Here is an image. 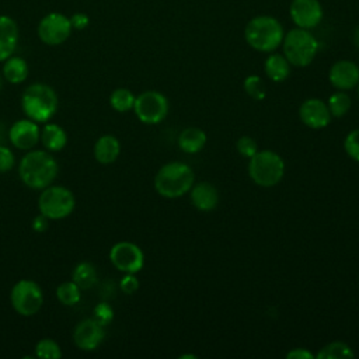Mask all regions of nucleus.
Listing matches in <instances>:
<instances>
[{"label":"nucleus","mask_w":359,"mask_h":359,"mask_svg":"<svg viewBox=\"0 0 359 359\" xmlns=\"http://www.w3.org/2000/svg\"><path fill=\"white\" fill-rule=\"evenodd\" d=\"M20 180L32 189H43L57 175L56 160L45 150H29L18 164Z\"/></svg>","instance_id":"nucleus-1"},{"label":"nucleus","mask_w":359,"mask_h":359,"mask_svg":"<svg viewBox=\"0 0 359 359\" xmlns=\"http://www.w3.org/2000/svg\"><path fill=\"white\" fill-rule=\"evenodd\" d=\"M195 184L192 168L181 161L164 164L154 177V188L158 195L172 199L189 192Z\"/></svg>","instance_id":"nucleus-2"},{"label":"nucleus","mask_w":359,"mask_h":359,"mask_svg":"<svg viewBox=\"0 0 359 359\" xmlns=\"http://www.w3.org/2000/svg\"><path fill=\"white\" fill-rule=\"evenodd\" d=\"M57 94L45 83H34L28 86L21 97V108L27 118L45 123L57 111Z\"/></svg>","instance_id":"nucleus-3"},{"label":"nucleus","mask_w":359,"mask_h":359,"mask_svg":"<svg viewBox=\"0 0 359 359\" xmlns=\"http://www.w3.org/2000/svg\"><path fill=\"white\" fill-rule=\"evenodd\" d=\"M247 43L259 52H272L283 41V28L280 22L271 15H259L252 18L245 29Z\"/></svg>","instance_id":"nucleus-4"},{"label":"nucleus","mask_w":359,"mask_h":359,"mask_svg":"<svg viewBox=\"0 0 359 359\" xmlns=\"http://www.w3.org/2000/svg\"><path fill=\"white\" fill-rule=\"evenodd\" d=\"M285 174L282 157L272 150H258L248 161V175L259 187H273L280 182Z\"/></svg>","instance_id":"nucleus-5"},{"label":"nucleus","mask_w":359,"mask_h":359,"mask_svg":"<svg viewBox=\"0 0 359 359\" xmlns=\"http://www.w3.org/2000/svg\"><path fill=\"white\" fill-rule=\"evenodd\" d=\"M282 42L285 57L290 65L297 67L310 65L318 52L317 39L304 28L290 29Z\"/></svg>","instance_id":"nucleus-6"},{"label":"nucleus","mask_w":359,"mask_h":359,"mask_svg":"<svg viewBox=\"0 0 359 359\" xmlns=\"http://www.w3.org/2000/svg\"><path fill=\"white\" fill-rule=\"evenodd\" d=\"M76 205L73 192L62 185H48L38 198L39 213L49 220H60L67 217Z\"/></svg>","instance_id":"nucleus-7"},{"label":"nucleus","mask_w":359,"mask_h":359,"mask_svg":"<svg viewBox=\"0 0 359 359\" xmlns=\"http://www.w3.org/2000/svg\"><path fill=\"white\" fill-rule=\"evenodd\" d=\"M10 302L20 316L31 317L41 310L43 304V292L36 282L21 279L11 287Z\"/></svg>","instance_id":"nucleus-8"},{"label":"nucleus","mask_w":359,"mask_h":359,"mask_svg":"<svg viewBox=\"0 0 359 359\" xmlns=\"http://www.w3.org/2000/svg\"><path fill=\"white\" fill-rule=\"evenodd\" d=\"M133 111L140 122L154 125L167 116L168 101L161 93L156 90H147L135 98Z\"/></svg>","instance_id":"nucleus-9"},{"label":"nucleus","mask_w":359,"mask_h":359,"mask_svg":"<svg viewBox=\"0 0 359 359\" xmlns=\"http://www.w3.org/2000/svg\"><path fill=\"white\" fill-rule=\"evenodd\" d=\"M72 31L73 28L70 24V18L57 11L43 15L36 29L39 39L49 46H56L66 42Z\"/></svg>","instance_id":"nucleus-10"},{"label":"nucleus","mask_w":359,"mask_h":359,"mask_svg":"<svg viewBox=\"0 0 359 359\" xmlns=\"http://www.w3.org/2000/svg\"><path fill=\"white\" fill-rule=\"evenodd\" d=\"M109 261L123 273H137L144 265V254L130 241H119L109 250Z\"/></svg>","instance_id":"nucleus-11"},{"label":"nucleus","mask_w":359,"mask_h":359,"mask_svg":"<svg viewBox=\"0 0 359 359\" xmlns=\"http://www.w3.org/2000/svg\"><path fill=\"white\" fill-rule=\"evenodd\" d=\"M104 337H105L104 325H101L94 318H86L80 321L73 331L74 345L79 349L87 351V352L97 349L104 341Z\"/></svg>","instance_id":"nucleus-12"},{"label":"nucleus","mask_w":359,"mask_h":359,"mask_svg":"<svg viewBox=\"0 0 359 359\" xmlns=\"http://www.w3.org/2000/svg\"><path fill=\"white\" fill-rule=\"evenodd\" d=\"M41 129L38 122L27 118L15 121L8 129V140L15 149L32 150L39 142Z\"/></svg>","instance_id":"nucleus-13"},{"label":"nucleus","mask_w":359,"mask_h":359,"mask_svg":"<svg viewBox=\"0 0 359 359\" xmlns=\"http://www.w3.org/2000/svg\"><path fill=\"white\" fill-rule=\"evenodd\" d=\"M290 15L299 28H314L323 18V7L318 0H293Z\"/></svg>","instance_id":"nucleus-14"},{"label":"nucleus","mask_w":359,"mask_h":359,"mask_svg":"<svg viewBox=\"0 0 359 359\" xmlns=\"http://www.w3.org/2000/svg\"><path fill=\"white\" fill-rule=\"evenodd\" d=\"M300 121L311 129H323L331 121V112L320 98H307L299 108Z\"/></svg>","instance_id":"nucleus-15"},{"label":"nucleus","mask_w":359,"mask_h":359,"mask_svg":"<svg viewBox=\"0 0 359 359\" xmlns=\"http://www.w3.org/2000/svg\"><path fill=\"white\" fill-rule=\"evenodd\" d=\"M328 80L337 90H351L359 83V67L351 60H338L331 66Z\"/></svg>","instance_id":"nucleus-16"},{"label":"nucleus","mask_w":359,"mask_h":359,"mask_svg":"<svg viewBox=\"0 0 359 359\" xmlns=\"http://www.w3.org/2000/svg\"><path fill=\"white\" fill-rule=\"evenodd\" d=\"M189 196L192 205L202 212H210L219 203V191L213 184L208 181L194 184L189 189Z\"/></svg>","instance_id":"nucleus-17"},{"label":"nucleus","mask_w":359,"mask_h":359,"mask_svg":"<svg viewBox=\"0 0 359 359\" xmlns=\"http://www.w3.org/2000/svg\"><path fill=\"white\" fill-rule=\"evenodd\" d=\"M18 25L10 15H0V62L10 57L18 43Z\"/></svg>","instance_id":"nucleus-18"},{"label":"nucleus","mask_w":359,"mask_h":359,"mask_svg":"<svg viewBox=\"0 0 359 359\" xmlns=\"http://www.w3.org/2000/svg\"><path fill=\"white\" fill-rule=\"evenodd\" d=\"M121 153V143L114 135H102L94 144V157L101 164L114 163Z\"/></svg>","instance_id":"nucleus-19"},{"label":"nucleus","mask_w":359,"mask_h":359,"mask_svg":"<svg viewBox=\"0 0 359 359\" xmlns=\"http://www.w3.org/2000/svg\"><path fill=\"white\" fill-rule=\"evenodd\" d=\"M206 133L196 126H189L181 130L178 136V146L182 151L188 154H194L201 151L206 144Z\"/></svg>","instance_id":"nucleus-20"},{"label":"nucleus","mask_w":359,"mask_h":359,"mask_svg":"<svg viewBox=\"0 0 359 359\" xmlns=\"http://www.w3.org/2000/svg\"><path fill=\"white\" fill-rule=\"evenodd\" d=\"M39 140L49 151H60L65 149L67 143V133L66 130L57 123H46L41 129Z\"/></svg>","instance_id":"nucleus-21"},{"label":"nucleus","mask_w":359,"mask_h":359,"mask_svg":"<svg viewBox=\"0 0 359 359\" xmlns=\"http://www.w3.org/2000/svg\"><path fill=\"white\" fill-rule=\"evenodd\" d=\"M28 65L25 59L20 56H10L4 60L1 67L3 77L11 84H20L28 77Z\"/></svg>","instance_id":"nucleus-22"},{"label":"nucleus","mask_w":359,"mask_h":359,"mask_svg":"<svg viewBox=\"0 0 359 359\" xmlns=\"http://www.w3.org/2000/svg\"><path fill=\"white\" fill-rule=\"evenodd\" d=\"M264 70L268 79L275 83L285 81L290 74V63L287 59L279 53H272L266 57L264 63Z\"/></svg>","instance_id":"nucleus-23"},{"label":"nucleus","mask_w":359,"mask_h":359,"mask_svg":"<svg viewBox=\"0 0 359 359\" xmlns=\"http://www.w3.org/2000/svg\"><path fill=\"white\" fill-rule=\"evenodd\" d=\"M72 280L81 289H90L97 283V269L91 262L83 261L76 265L72 273Z\"/></svg>","instance_id":"nucleus-24"},{"label":"nucleus","mask_w":359,"mask_h":359,"mask_svg":"<svg viewBox=\"0 0 359 359\" xmlns=\"http://www.w3.org/2000/svg\"><path fill=\"white\" fill-rule=\"evenodd\" d=\"M353 356L355 352L352 351V348L342 341H334L324 345L316 355L317 359H348Z\"/></svg>","instance_id":"nucleus-25"},{"label":"nucleus","mask_w":359,"mask_h":359,"mask_svg":"<svg viewBox=\"0 0 359 359\" xmlns=\"http://www.w3.org/2000/svg\"><path fill=\"white\" fill-rule=\"evenodd\" d=\"M135 98L136 97L133 95V93L130 90L121 87L111 93L109 104L116 112H128V111L133 109Z\"/></svg>","instance_id":"nucleus-26"},{"label":"nucleus","mask_w":359,"mask_h":359,"mask_svg":"<svg viewBox=\"0 0 359 359\" xmlns=\"http://www.w3.org/2000/svg\"><path fill=\"white\" fill-rule=\"evenodd\" d=\"M351 105H352L351 97L344 90H339L331 94L327 101V107L331 112V116H335V118H341L346 115V112L351 109Z\"/></svg>","instance_id":"nucleus-27"},{"label":"nucleus","mask_w":359,"mask_h":359,"mask_svg":"<svg viewBox=\"0 0 359 359\" xmlns=\"http://www.w3.org/2000/svg\"><path fill=\"white\" fill-rule=\"evenodd\" d=\"M56 297L63 306H74L81 299V289L73 280L62 282L56 287Z\"/></svg>","instance_id":"nucleus-28"},{"label":"nucleus","mask_w":359,"mask_h":359,"mask_svg":"<svg viewBox=\"0 0 359 359\" xmlns=\"http://www.w3.org/2000/svg\"><path fill=\"white\" fill-rule=\"evenodd\" d=\"M35 356L39 359H60L62 349L52 338H42L35 345Z\"/></svg>","instance_id":"nucleus-29"},{"label":"nucleus","mask_w":359,"mask_h":359,"mask_svg":"<svg viewBox=\"0 0 359 359\" xmlns=\"http://www.w3.org/2000/svg\"><path fill=\"white\" fill-rule=\"evenodd\" d=\"M244 90L255 101H261L266 95L265 84H264L262 79L257 74H251L244 80Z\"/></svg>","instance_id":"nucleus-30"},{"label":"nucleus","mask_w":359,"mask_h":359,"mask_svg":"<svg viewBox=\"0 0 359 359\" xmlns=\"http://www.w3.org/2000/svg\"><path fill=\"white\" fill-rule=\"evenodd\" d=\"M344 149L352 160L359 161V129H353L346 135L344 140Z\"/></svg>","instance_id":"nucleus-31"},{"label":"nucleus","mask_w":359,"mask_h":359,"mask_svg":"<svg viewBox=\"0 0 359 359\" xmlns=\"http://www.w3.org/2000/svg\"><path fill=\"white\" fill-rule=\"evenodd\" d=\"M93 314H94V320L98 321L101 325H108L112 320H114V309L105 303V302H101L98 303L94 310H93Z\"/></svg>","instance_id":"nucleus-32"},{"label":"nucleus","mask_w":359,"mask_h":359,"mask_svg":"<svg viewBox=\"0 0 359 359\" xmlns=\"http://www.w3.org/2000/svg\"><path fill=\"white\" fill-rule=\"evenodd\" d=\"M236 149L237 151L244 156V157H252L257 151H258V146H257V142L251 137V136H241L237 139V143H236Z\"/></svg>","instance_id":"nucleus-33"},{"label":"nucleus","mask_w":359,"mask_h":359,"mask_svg":"<svg viewBox=\"0 0 359 359\" xmlns=\"http://www.w3.org/2000/svg\"><path fill=\"white\" fill-rule=\"evenodd\" d=\"M15 158L11 149L0 144V172H7L14 167Z\"/></svg>","instance_id":"nucleus-34"},{"label":"nucleus","mask_w":359,"mask_h":359,"mask_svg":"<svg viewBox=\"0 0 359 359\" xmlns=\"http://www.w3.org/2000/svg\"><path fill=\"white\" fill-rule=\"evenodd\" d=\"M119 287L126 294L135 293L139 289V280L136 278V273H125L119 282Z\"/></svg>","instance_id":"nucleus-35"},{"label":"nucleus","mask_w":359,"mask_h":359,"mask_svg":"<svg viewBox=\"0 0 359 359\" xmlns=\"http://www.w3.org/2000/svg\"><path fill=\"white\" fill-rule=\"evenodd\" d=\"M70 18V24L73 29H84L90 24V18L84 13H74Z\"/></svg>","instance_id":"nucleus-36"},{"label":"nucleus","mask_w":359,"mask_h":359,"mask_svg":"<svg viewBox=\"0 0 359 359\" xmlns=\"http://www.w3.org/2000/svg\"><path fill=\"white\" fill-rule=\"evenodd\" d=\"M287 359H314L316 355H313L306 348H293L286 353Z\"/></svg>","instance_id":"nucleus-37"},{"label":"nucleus","mask_w":359,"mask_h":359,"mask_svg":"<svg viewBox=\"0 0 359 359\" xmlns=\"http://www.w3.org/2000/svg\"><path fill=\"white\" fill-rule=\"evenodd\" d=\"M48 217H45L43 215H38L34 220H32V229L35 231H45L48 229Z\"/></svg>","instance_id":"nucleus-38"},{"label":"nucleus","mask_w":359,"mask_h":359,"mask_svg":"<svg viewBox=\"0 0 359 359\" xmlns=\"http://www.w3.org/2000/svg\"><path fill=\"white\" fill-rule=\"evenodd\" d=\"M353 43L356 45V48H359V27L353 32Z\"/></svg>","instance_id":"nucleus-39"},{"label":"nucleus","mask_w":359,"mask_h":359,"mask_svg":"<svg viewBox=\"0 0 359 359\" xmlns=\"http://www.w3.org/2000/svg\"><path fill=\"white\" fill-rule=\"evenodd\" d=\"M185 358H192V359H196V356H195V355H181V356H180V359H185Z\"/></svg>","instance_id":"nucleus-40"},{"label":"nucleus","mask_w":359,"mask_h":359,"mask_svg":"<svg viewBox=\"0 0 359 359\" xmlns=\"http://www.w3.org/2000/svg\"><path fill=\"white\" fill-rule=\"evenodd\" d=\"M1 87H3V80H1V76H0V91H1Z\"/></svg>","instance_id":"nucleus-41"},{"label":"nucleus","mask_w":359,"mask_h":359,"mask_svg":"<svg viewBox=\"0 0 359 359\" xmlns=\"http://www.w3.org/2000/svg\"><path fill=\"white\" fill-rule=\"evenodd\" d=\"M356 88H358V98H359V83H358V86H356Z\"/></svg>","instance_id":"nucleus-42"}]
</instances>
